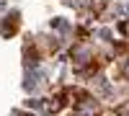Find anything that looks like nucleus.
Returning <instances> with one entry per match:
<instances>
[{
  "label": "nucleus",
  "instance_id": "nucleus-2",
  "mask_svg": "<svg viewBox=\"0 0 129 116\" xmlns=\"http://www.w3.org/2000/svg\"><path fill=\"white\" fill-rule=\"evenodd\" d=\"M121 72H124V78H129V59H124V65H121Z\"/></svg>",
  "mask_w": 129,
  "mask_h": 116
},
{
  "label": "nucleus",
  "instance_id": "nucleus-3",
  "mask_svg": "<svg viewBox=\"0 0 129 116\" xmlns=\"http://www.w3.org/2000/svg\"><path fill=\"white\" fill-rule=\"evenodd\" d=\"M121 116H129V108H121Z\"/></svg>",
  "mask_w": 129,
  "mask_h": 116
},
{
  "label": "nucleus",
  "instance_id": "nucleus-1",
  "mask_svg": "<svg viewBox=\"0 0 129 116\" xmlns=\"http://www.w3.org/2000/svg\"><path fill=\"white\" fill-rule=\"evenodd\" d=\"M95 85H98V90H101V96H111V83L106 80V78H95Z\"/></svg>",
  "mask_w": 129,
  "mask_h": 116
}]
</instances>
